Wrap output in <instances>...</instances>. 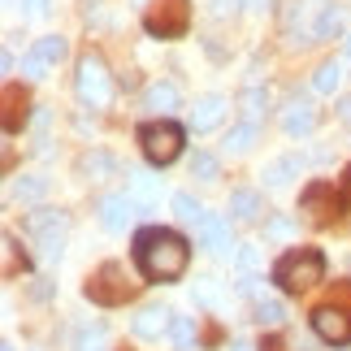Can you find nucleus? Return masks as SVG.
<instances>
[{"instance_id": "4468645a", "label": "nucleus", "mask_w": 351, "mask_h": 351, "mask_svg": "<svg viewBox=\"0 0 351 351\" xmlns=\"http://www.w3.org/2000/svg\"><path fill=\"white\" fill-rule=\"evenodd\" d=\"M226 109H230V104H226V96H199L195 109H191V117H186V126H191L195 134H208V130L221 126Z\"/></svg>"}, {"instance_id": "ddd939ff", "label": "nucleus", "mask_w": 351, "mask_h": 351, "mask_svg": "<svg viewBox=\"0 0 351 351\" xmlns=\"http://www.w3.org/2000/svg\"><path fill=\"white\" fill-rule=\"evenodd\" d=\"M130 330H134V339H160V334L173 330V313L165 304H147V308H139V317L130 321Z\"/></svg>"}, {"instance_id": "2f4dec72", "label": "nucleus", "mask_w": 351, "mask_h": 351, "mask_svg": "<svg viewBox=\"0 0 351 351\" xmlns=\"http://www.w3.org/2000/svg\"><path fill=\"white\" fill-rule=\"evenodd\" d=\"M191 178H199V182H217V178H221V160L213 156V152H195V156H191Z\"/></svg>"}, {"instance_id": "c9c22d12", "label": "nucleus", "mask_w": 351, "mask_h": 351, "mask_svg": "<svg viewBox=\"0 0 351 351\" xmlns=\"http://www.w3.org/2000/svg\"><path fill=\"white\" fill-rule=\"evenodd\" d=\"M22 5H26V18H44L52 9V0H22Z\"/></svg>"}, {"instance_id": "4c0bfd02", "label": "nucleus", "mask_w": 351, "mask_h": 351, "mask_svg": "<svg viewBox=\"0 0 351 351\" xmlns=\"http://www.w3.org/2000/svg\"><path fill=\"white\" fill-rule=\"evenodd\" d=\"M256 282H261L256 274H243V278H239V295H256Z\"/></svg>"}, {"instance_id": "bb28decb", "label": "nucleus", "mask_w": 351, "mask_h": 351, "mask_svg": "<svg viewBox=\"0 0 351 351\" xmlns=\"http://www.w3.org/2000/svg\"><path fill=\"white\" fill-rule=\"evenodd\" d=\"M169 339H173V351H195V343H199L195 317H173V330H169Z\"/></svg>"}, {"instance_id": "aec40b11", "label": "nucleus", "mask_w": 351, "mask_h": 351, "mask_svg": "<svg viewBox=\"0 0 351 351\" xmlns=\"http://www.w3.org/2000/svg\"><path fill=\"white\" fill-rule=\"evenodd\" d=\"M239 109H243V121H256V126H261V117L269 109V91L265 87H243L239 91Z\"/></svg>"}, {"instance_id": "393cba45", "label": "nucleus", "mask_w": 351, "mask_h": 351, "mask_svg": "<svg viewBox=\"0 0 351 351\" xmlns=\"http://www.w3.org/2000/svg\"><path fill=\"white\" fill-rule=\"evenodd\" d=\"M173 213H178V221L195 226V230H199V221L208 217V213H204V204H199V199H195L191 191H178V195H173Z\"/></svg>"}, {"instance_id": "c03bdc74", "label": "nucleus", "mask_w": 351, "mask_h": 351, "mask_svg": "<svg viewBox=\"0 0 351 351\" xmlns=\"http://www.w3.org/2000/svg\"><path fill=\"white\" fill-rule=\"evenodd\" d=\"M0 351H18V347H13V343H5V347H0Z\"/></svg>"}, {"instance_id": "37998d69", "label": "nucleus", "mask_w": 351, "mask_h": 351, "mask_svg": "<svg viewBox=\"0 0 351 351\" xmlns=\"http://www.w3.org/2000/svg\"><path fill=\"white\" fill-rule=\"evenodd\" d=\"M230 351H252V347H247V343H243V339H234V343H230Z\"/></svg>"}, {"instance_id": "ea45409f", "label": "nucleus", "mask_w": 351, "mask_h": 351, "mask_svg": "<svg viewBox=\"0 0 351 351\" xmlns=\"http://www.w3.org/2000/svg\"><path fill=\"white\" fill-rule=\"evenodd\" d=\"M343 199H347V204H351V165L343 169Z\"/></svg>"}, {"instance_id": "39448f33", "label": "nucleus", "mask_w": 351, "mask_h": 351, "mask_svg": "<svg viewBox=\"0 0 351 351\" xmlns=\"http://www.w3.org/2000/svg\"><path fill=\"white\" fill-rule=\"evenodd\" d=\"M74 91H78V100H83L87 109H104V104L113 100V74H109V65H104L100 52H83V57H78Z\"/></svg>"}, {"instance_id": "9b49d317", "label": "nucleus", "mask_w": 351, "mask_h": 351, "mask_svg": "<svg viewBox=\"0 0 351 351\" xmlns=\"http://www.w3.org/2000/svg\"><path fill=\"white\" fill-rule=\"evenodd\" d=\"M96 213H100V226H104V230L121 234L134 221V213H139V199H134L130 191H113V195H104L100 204H96Z\"/></svg>"}, {"instance_id": "dca6fc26", "label": "nucleus", "mask_w": 351, "mask_h": 351, "mask_svg": "<svg viewBox=\"0 0 351 351\" xmlns=\"http://www.w3.org/2000/svg\"><path fill=\"white\" fill-rule=\"evenodd\" d=\"M261 213H265L261 191H252V186H239V191H230V217H234V221H261Z\"/></svg>"}, {"instance_id": "58836bf2", "label": "nucleus", "mask_w": 351, "mask_h": 351, "mask_svg": "<svg viewBox=\"0 0 351 351\" xmlns=\"http://www.w3.org/2000/svg\"><path fill=\"white\" fill-rule=\"evenodd\" d=\"M339 117H343L347 126H351V96H343V100H339Z\"/></svg>"}, {"instance_id": "6ab92c4d", "label": "nucleus", "mask_w": 351, "mask_h": 351, "mask_svg": "<svg viewBox=\"0 0 351 351\" xmlns=\"http://www.w3.org/2000/svg\"><path fill=\"white\" fill-rule=\"evenodd\" d=\"M343 26H347V13H343V5H326V9L317 13L313 39H339V35H343Z\"/></svg>"}, {"instance_id": "6e6552de", "label": "nucleus", "mask_w": 351, "mask_h": 351, "mask_svg": "<svg viewBox=\"0 0 351 351\" xmlns=\"http://www.w3.org/2000/svg\"><path fill=\"white\" fill-rule=\"evenodd\" d=\"M65 226H70V217H65L61 208H35L31 217H26V230L39 239V256H44V261H61Z\"/></svg>"}, {"instance_id": "c85d7f7f", "label": "nucleus", "mask_w": 351, "mask_h": 351, "mask_svg": "<svg viewBox=\"0 0 351 351\" xmlns=\"http://www.w3.org/2000/svg\"><path fill=\"white\" fill-rule=\"evenodd\" d=\"M5 104H9V113H5V130L9 134H18L26 126V96H18V87H5Z\"/></svg>"}, {"instance_id": "c756f323", "label": "nucleus", "mask_w": 351, "mask_h": 351, "mask_svg": "<svg viewBox=\"0 0 351 351\" xmlns=\"http://www.w3.org/2000/svg\"><path fill=\"white\" fill-rule=\"evenodd\" d=\"M130 195L139 199V204H152V199L160 195V178H152V173H143V169H134V173H130Z\"/></svg>"}, {"instance_id": "7c9ffc66", "label": "nucleus", "mask_w": 351, "mask_h": 351, "mask_svg": "<svg viewBox=\"0 0 351 351\" xmlns=\"http://www.w3.org/2000/svg\"><path fill=\"white\" fill-rule=\"evenodd\" d=\"M0 243H5V278H18V274H26V269H31V261H26V252L18 247V239H13V234H5Z\"/></svg>"}, {"instance_id": "9d476101", "label": "nucleus", "mask_w": 351, "mask_h": 351, "mask_svg": "<svg viewBox=\"0 0 351 351\" xmlns=\"http://www.w3.org/2000/svg\"><path fill=\"white\" fill-rule=\"evenodd\" d=\"M65 52H70L65 35H44V39H35V48L22 57V74L31 78V83H39V78H48V70L65 57Z\"/></svg>"}, {"instance_id": "473e14b6", "label": "nucleus", "mask_w": 351, "mask_h": 351, "mask_svg": "<svg viewBox=\"0 0 351 351\" xmlns=\"http://www.w3.org/2000/svg\"><path fill=\"white\" fill-rule=\"evenodd\" d=\"M291 234H295V221H291V217H282V213L265 221V239H291Z\"/></svg>"}, {"instance_id": "b1692460", "label": "nucleus", "mask_w": 351, "mask_h": 351, "mask_svg": "<svg viewBox=\"0 0 351 351\" xmlns=\"http://www.w3.org/2000/svg\"><path fill=\"white\" fill-rule=\"evenodd\" d=\"M104 347H109V330H104L100 321L74 330V351H104Z\"/></svg>"}, {"instance_id": "79ce46f5", "label": "nucleus", "mask_w": 351, "mask_h": 351, "mask_svg": "<svg viewBox=\"0 0 351 351\" xmlns=\"http://www.w3.org/2000/svg\"><path fill=\"white\" fill-rule=\"evenodd\" d=\"M252 9H274V0H247Z\"/></svg>"}, {"instance_id": "e433bc0d", "label": "nucleus", "mask_w": 351, "mask_h": 351, "mask_svg": "<svg viewBox=\"0 0 351 351\" xmlns=\"http://www.w3.org/2000/svg\"><path fill=\"white\" fill-rule=\"evenodd\" d=\"M243 5V0H213V13H217V18H226V13H234Z\"/></svg>"}, {"instance_id": "f03ea898", "label": "nucleus", "mask_w": 351, "mask_h": 351, "mask_svg": "<svg viewBox=\"0 0 351 351\" xmlns=\"http://www.w3.org/2000/svg\"><path fill=\"white\" fill-rule=\"evenodd\" d=\"M274 282L287 295H304L317 282H326V252L321 247H291L287 256H278L274 265Z\"/></svg>"}, {"instance_id": "f8f14e48", "label": "nucleus", "mask_w": 351, "mask_h": 351, "mask_svg": "<svg viewBox=\"0 0 351 351\" xmlns=\"http://www.w3.org/2000/svg\"><path fill=\"white\" fill-rule=\"evenodd\" d=\"M199 243H204L208 256H217V261H234V252H239V243L230 234V221L217 217V213H208V217L199 221Z\"/></svg>"}, {"instance_id": "a211bd4d", "label": "nucleus", "mask_w": 351, "mask_h": 351, "mask_svg": "<svg viewBox=\"0 0 351 351\" xmlns=\"http://www.w3.org/2000/svg\"><path fill=\"white\" fill-rule=\"evenodd\" d=\"M300 169H304V160L300 156H278V160H269L265 165V186H287L291 178H300Z\"/></svg>"}, {"instance_id": "a18cd8bd", "label": "nucleus", "mask_w": 351, "mask_h": 351, "mask_svg": "<svg viewBox=\"0 0 351 351\" xmlns=\"http://www.w3.org/2000/svg\"><path fill=\"white\" fill-rule=\"evenodd\" d=\"M347 57H351V35H347Z\"/></svg>"}, {"instance_id": "1a4fd4ad", "label": "nucleus", "mask_w": 351, "mask_h": 351, "mask_svg": "<svg viewBox=\"0 0 351 351\" xmlns=\"http://www.w3.org/2000/svg\"><path fill=\"white\" fill-rule=\"evenodd\" d=\"M343 208H347V199L343 191H334L330 182H308L304 186V195H300V213H308V221H317V226H326V221H339L343 217Z\"/></svg>"}, {"instance_id": "f704fd0d", "label": "nucleus", "mask_w": 351, "mask_h": 351, "mask_svg": "<svg viewBox=\"0 0 351 351\" xmlns=\"http://www.w3.org/2000/svg\"><path fill=\"white\" fill-rule=\"evenodd\" d=\"M195 300H199V304H217V300H221L217 278H199V282H195Z\"/></svg>"}, {"instance_id": "f257e3e1", "label": "nucleus", "mask_w": 351, "mask_h": 351, "mask_svg": "<svg viewBox=\"0 0 351 351\" xmlns=\"http://www.w3.org/2000/svg\"><path fill=\"white\" fill-rule=\"evenodd\" d=\"M134 265L147 282H182L191 265V243L169 226H143L134 234Z\"/></svg>"}, {"instance_id": "a878e982", "label": "nucleus", "mask_w": 351, "mask_h": 351, "mask_svg": "<svg viewBox=\"0 0 351 351\" xmlns=\"http://www.w3.org/2000/svg\"><path fill=\"white\" fill-rule=\"evenodd\" d=\"M252 143H256V121H239L234 130H226V152H234V156H243V152H252Z\"/></svg>"}, {"instance_id": "412c9836", "label": "nucleus", "mask_w": 351, "mask_h": 351, "mask_svg": "<svg viewBox=\"0 0 351 351\" xmlns=\"http://www.w3.org/2000/svg\"><path fill=\"white\" fill-rule=\"evenodd\" d=\"M252 313H256V326L261 330H282L287 326V304L282 300H256Z\"/></svg>"}, {"instance_id": "4be33fe9", "label": "nucleus", "mask_w": 351, "mask_h": 351, "mask_svg": "<svg viewBox=\"0 0 351 351\" xmlns=\"http://www.w3.org/2000/svg\"><path fill=\"white\" fill-rule=\"evenodd\" d=\"M48 191V178H39V173H22V178L9 182V199H22V204H31Z\"/></svg>"}, {"instance_id": "423d86ee", "label": "nucleus", "mask_w": 351, "mask_h": 351, "mask_svg": "<svg viewBox=\"0 0 351 351\" xmlns=\"http://www.w3.org/2000/svg\"><path fill=\"white\" fill-rule=\"evenodd\" d=\"M83 295H87L91 304H100V308H117V304H126L130 295H134V282H130V274H126V265L104 261L96 274L87 278Z\"/></svg>"}, {"instance_id": "2eb2a0df", "label": "nucleus", "mask_w": 351, "mask_h": 351, "mask_svg": "<svg viewBox=\"0 0 351 351\" xmlns=\"http://www.w3.org/2000/svg\"><path fill=\"white\" fill-rule=\"evenodd\" d=\"M282 130L291 134V139H300V134H313L317 130V109L308 100H291L287 113H282Z\"/></svg>"}, {"instance_id": "cd10ccee", "label": "nucleus", "mask_w": 351, "mask_h": 351, "mask_svg": "<svg viewBox=\"0 0 351 351\" xmlns=\"http://www.w3.org/2000/svg\"><path fill=\"white\" fill-rule=\"evenodd\" d=\"M113 169H117V160H113L109 152H87L83 160H78V173H87V178H96V182L109 178Z\"/></svg>"}, {"instance_id": "f3484780", "label": "nucleus", "mask_w": 351, "mask_h": 351, "mask_svg": "<svg viewBox=\"0 0 351 351\" xmlns=\"http://www.w3.org/2000/svg\"><path fill=\"white\" fill-rule=\"evenodd\" d=\"M143 109L169 117L173 109H178V87H173V83H152V87L143 91Z\"/></svg>"}, {"instance_id": "0eeeda50", "label": "nucleus", "mask_w": 351, "mask_h": 351, "mask_svg": "<svg viewBox=\"0 0 351 351\" xmlns=\"http://www.w3.org/2000/svg\"><path fill=\"white\" fill-rule=\"evenodd\" d=\"M143 31L152 39H182L191 31V0H152L143 13Z\"/></svg>"}, {"instance_id": "5701e85b", "label": "nucleus", "mask_w": 351, "mask_h": 351, "mask_svg": "<svg viewBox=\"0 0 351 351\" xmlns=\"http://www.w3.org/2000/svg\"><path fill=\"white\" fill-rule=\"evenodd\" d=\"M339 83H343V65L339 61H321L317 65V74H313V91H321V96H334L339 91Z\"/></svg>"}, {"instance_id": "7ed1b4c3", "label": "nucleus", "mask_w": 351, "mask_h": 351, "mask_svg": "<svg viewBox=\"0 0 351 351\" xmlns=\"http://www.w3.org/2000/svg\"><path fill=\"white\" fill-rule=\"evenodd\" d=\"M182 143H186V126L173 117H152L139 126V147H143L147 165H156V169L173 165L182 156Z\"/></svg>"}, {"instance_id": "a19ab883", "label": "nucleus", "mask_w": 351, "mask_h": 351, "mask_svg": "<svg viewBox=\"0 0 351 351\" xmlns=\"http://www.w3.org/2000/svg\"><path fill=\"white\" fill-rule=\"evenodd\" d=\"M261 351H282V343H278V339H274V334H269V339H265V343H261Z\"/></svg>"}, {"instance_id": "72a5a7b5", "label": "nucleus", "mask_w": 351, "mask_h": 351, "mask_svg": "<svg viewBox=\"0 0 351 351\" xmlns=\"http://www.w3.org/2000/svg\"><path fill=\"white\" fill-rule=\"evenodd\" d=\"M234 265L243 269V274H256V265H261V252H256L252 243H239V252H234Z\"/></svg>"}, {"instance_id": "20e7f679", "label": "nucleus", "mask_w": 351, "mask_h": 351, "mask_svg": "<svg viewBox=\"0 0 351 351\" xmlns=\"http://www.w3.org/2000/svg\"><path fill=\"white\" fill-rule=\"evenodd\" d=\"M308 321H313V334H317V339H326L334 347H347L351 343V282H339L334 300L317 304Z\"/></svg>"}]
</instances>
